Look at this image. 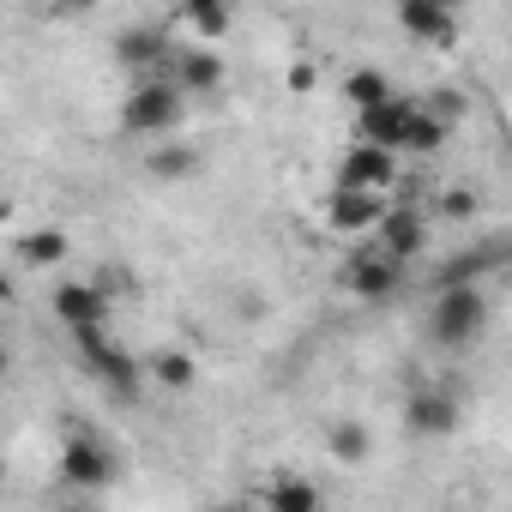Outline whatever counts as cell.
Masks as SVG:
<instances>
[{
  "label": "cell",
  "mask_w": 512,
  "mask_h": 512,
  "mask_svg": "<svg viewBox=\"0 0 512 512\" xmlns=\"http://www.w3.org/2000/svg\"><path fill=\"white\" fill-rule=\"evenodd\" d=\"M488 332V296L482 284H440L434 308H428V338L440 350H470Z\"/></svg>",
  "instance_id": "cell-1"
},
{
  "label": "cell",
  "mask_w": 512,
  "mask_h": 512,
  "mask_svg": "<svg viewBox=\"0 0 512 512\" xmlns=\"http://www.w3.org/2000/svg\"><path fill=\"white\" fill-rule=\"evenodd\" d=\"M181 109H187V91H181L169 73H151V79H139V85L127 91L121 127H127L133 139H163V133L181 127Z\"/></svg>",
  "instance_id": "cell-2"
},
{
  "label": "cell",
  "mask_w": 512,
  "mask_h": 512,
  "mask_svg": "<svg viewBox=\"0 0 512 512\" xmlns=\"http://www.w3.org/2000/svg\"><path fill=\"white\" fill-rule=\"evenodd\" d=\"M73 344H79V356L91 362V374H97L115 398H133V392H139V362H133L127 350H115V344L103 338V326H73Z\"/></svg>",
  "instance_id": "cell-3"
},
{
  "label": "cell",
  "mask_w": 512,
  "mask_h": 512,
  "mask_svg": "<svg viewBox=\"0 0 512 512\" xmlns=\"http://www.w3.org/2000/svg\"><path fill=\"white\" fill-rule=\"evenodd\" d=\"M374 247L386 253V260H398V266H416L422 260V247H428V223L416 217V205H386L380 211V223H374Z\"/></svg>",
  "instance_id": "cell-4"
},
{
  "label": "cell",
  "mask_w": 512,
  "mask_h": 512,
  "mask_svg": "<svg viewBox=\"0 0 512 512\" xmlns=\"http://www.w3.org/2000/svg\"><path fill=\"white\" fill-rule=\"evenodd\" d=\"M344 284H350L362 302H386V296H398V284H404V266H398V260H386L380 247H368V253H350Z\"/></svg>",
  "instance_id": "cell-5"
},
{
  "label": "cell",
  "mask_w": 512,
  "mask_h": 512,
  "mask_svg": "<svg viewBox=\"0 0 512 512\" xmlns=\"http://www.w3.org/2000/svg\"><path fill=\"white\" fill-rule=\"evenodd\" d=\"M398 181V151H386V145H368V139H356L350 151H344V163H338V187H392Z\"/></svg>",
  "instance_id": "cell-6"
},
{
  "label": "cell",
  "mask_w": 512,
  "mask_h": 512,
  "mask_svg": "<svg viewBox=\"0 0 512 512\" xmlns=\"http://www.w3.org/2000/svg\"><path fill=\"white\" fill-rule=\"evenodd\" d=\"M55 320L73 332V326H103L109 320V290L91 284V278H67L55 290Z\"/></svg>",
  "instance_id": "cell-7"
},
{
  "label": "cell",
  "mask_w": 512,
  "mask_h": 512,
  "mask_svg": "<svg viewBox=\"0 0 512 512\" xmlns=\"http://www.w3.org/2000/svg\"><path fill=\"white\" fill-rule=\"evenodd\" d=\"M61 476H67V482H79V488H103V482H115V458H109V446H103V440L73 434V440H67V452H61Z\"/></svg>",
  "instance_id": "cell-8"
},
{
  "label": "cell",
  "mask_w": 512,
  "mask_h": 512,
  "mask_svg": "<svg viewBox=\"0 0 512 512\" xmlns=\"http://www.w3.org/2000/svg\"><path fill=\"white\" fill-rule=\"evenodd\" d=\"M115 61H121L127 73H139V79H151V73H163V67H169V37H163L157 25H139V31H121V37H115Z\"/></svg>",
  "instance_id": "cell-9"
},
{
  "label": "cell",
  "mask_w": 512,
  "mask_h": 512,
  "mask_svg": "<svg viewBox=\"0 0 512 512\" xmlns=\"http://www.w3.org/2000/svg\"><path fill=\"white\" fill-rule=\"evenodd\" d=\"M380 211H386V193H380V187H338V193H332V205H326L332 229H344V235L374 229V223H380Z\"/></svg>",
  "instance_id": "cell-10"
},
{
  "label": "cell",
  "mask_w": 512,
  "mask_h": 512,
  "mask_svg": "<svg viewBox=\"0 0 512 512\" xmlns=\"http://www.w3.org/2000/svg\"><path fill=\"white\" fill-rule=\"evenodd\" d=\"M404 115H410V97H398V91H392V97H380V103L356 109V139L398 151V139H404Z\"/></svg>",
  "instance_id": "cell-11"
},
{
  "label": "cell",
  "mask_w": 512,
  "mask_h": 512,
  "mask_svg": "<svg viewBox=\"0 0 512 512\" xmlns=\"http://www.w3.org/2000/svg\"><path fill=\"white\" fill-rule=\"evenodd\" d=\"M398 25L416 43H440V49L458 37V19H452V7H440V0H398Z\"/></svg>",
  "instance_id": "cell-12"
},
{
  "label": "cell",
  "mask_w": 512,
  "mask_h": 512,
  "mask_svg": "<svg viewBox=\"0 0 512 512\" xmlns=\"http://www.w3.org/2000/svg\"><path fill=\"white\" fill-rule=\"evenodd\" d=\"M458 416H464V410H458L452 392H410V404H404V428H410V434H428V440H434V434H452Z\"/></svg>",
  "instance_id": "cell-13"
},
{
  "label": "cell",
  "mask_w": 512,
  "mask_h": 512,
  "mask_svg": "<svg viewBox=\"0 0 512 512\" xmlns=\"http://www.w3.org/2000/svg\"><path fill=\"white\" fill-rule=\"evenodd\" d=\"M181 91H217L223 85V61L211 49H169V67H163Z\"/></svg>",
  "instance_id": "cell-14"
},
{
  "label": "cell",
  "mask_w": 512,
  "mask_h": 512,
  "mask_svg": "<svg viewBox=\"0 0 512 512\" xmlns=\"http://www.w3.org/2000/svg\"><path fill=\"white\" fill-rule=\"evenodd\" d=\"M452 139V121L446 115H434L428 103H410V115H404V139H398V151H416V157H434L440 145Z\"/></svg>",
  "instance_id": "cell-15"
},
{
  "label": "cell",
  "mask_w": 512,
  "mask_h": 512,
  "mask_svg": "<svg viewBox=\"0 0 512 512\" xmlns=\"http://www.w3.org/2000/svg\"><path fill=\"white\" fill-rule=\"evenodd\" d=\"M67 253H73V241H67L61 229H31V235L19 241V260H25L31 272H49V266H67Z\"/></svg>",
  "instance_id": "cell-16"
},
{
  "label": "cell",
  "mask_w": 512,
  "mask_h": 512,
  "mask_svg": "<svg viewBox=\"0 0 512 512\" xmlns=\"http://www.w3.org/2000/svg\"><path fill=\"white\" fill-rule=\"evenodd\" d=\"M260 500H266L272 512H320V506H326V494H320L314 482H302V476H278Z\"/></svg>",
  "instance_id": "cell-17"
},
{
  "label": "cell",
  "mask_w": 512,
  "mask_h": 512,
  "mask_svg": "<svg viewBox=\"0 0 512 512\" xmlns=\"http://www.w3.org/2000/svg\"><path fill=\"white\" fill-rule=\"evenodd\" d=\"M326 446H332V458H338V464H362V458H368V446H374V434H368V422L338 416V422H332V434H326Z\"/></svg>",
  "instance_id": "cell-18"
},
{
  "label": "cell",
  "mask_w": 512,
  "mask_h": 512,
  "mask_svg": "<svg viewBox=\"0 0 512 512\" xmlns=\"http://www.w3.org/2000/svg\"><path fill=\"white\" fill-rule=\"evenodd\" d=\"M145 169H151V181H187V175L199 169V151L169 139V145H157V151L145 157Z\"/></svg>",
  "instance_id": "cell-19"
},
{
  "label": "cell",
  "mask_w": 512,
  "mask_h": 512,
  "mask_svg": "<svg viewBox=\"0 0 512 512\" xmlns=\"http://www.w3.org/2000/svg\"><path fill=\"white\" fill-rule=\"evenodd\" d=\"M181 7V19L205 37V43H217L223 31H229V0H175Z\"/></svg>",
  "instance_id": "cell-20"
},
{
  "label": "cell",
  "mask_w": 512,
  "mask_h": 512,
  "mask_svg": "<svg viewBox=\"0 0 512 512\" xmlns=\"http://www.w3.org/2000/svg\"><path fill=\"white\" fill-rule=\"evenodd\" d=\"M344 97H350L356 109H368V103H380V97H392V85H386V73H374V67H362V73H350V79H344Z\"/></svg>",
  "instance_id": "cell-21"
},
{
  "label": "cell",
  "mask_w": 512,
  "mask_h": 512,
  "mask_svg": "<svg viewBox=\"0 0 512 512\" xmlns=\"http://www.w3.org/2000/svg\"><path fill=\"white\" fill-rule=\"evenodd\" d=\"M151 374H157L169 392H181V386H193V356H187V350H163V356L151 362Z\"/></svg>",
  "instance_id": "cell-22"
},
{
  "label": "cell",
  "mask_w": 512,
  "mask_h": 512,
  "mask_svg": "<svg viewBox=\"0 0 512 512\" xmlns=\"http://www.w3.org/2000/svg\"><path fill=\"white\" fill-rule=\"evenodd\" d=\"M440 211H446V217H476V193H464V187H452V193L440 199Z\"/></svg>",
  "instance_id": "cell-23"
},
{
  "label": "cell",
  "mask_w": 512,
  "mask_h": 512,
  "mask_svg": "<svg viewBox=\"0 0 512 512\" xmlns=\"http://www.w3.org/2000/svg\"><path fill=\"white\" fill-rule=\"evenodd\" d=\"M290 91H314V67H308V61L290 67Z\"/></svg>",
  "instance_id": "cell-24"
},
{
  "label": "cell",
  "mask_w": 512,
  "mask_h": 512,
  "mask_svg": "<svg viewBox=\"0 0 512 512\" xmlns=\"http://www.w3.org/2000/svg\"><path fill=\"white\" fill-rule=\"evenodd\" d=\"M61 7H67V13H91V7H97V0H61Z\"/></svg>",
  "instance_id": "cell-25"
},
{
  "label": "cell",
  "mask_w": 512,
  "mask_h": 512,
  "mask_svg": "<svg viewBox=\"0 0 512 512\" xmlns=\"http://www.w3.org/2000/svg\"><path fill=\"white\" fill-rule=\"evenodd\" d=\"M0 380H7V350H0Z\"/></svg>",
  "instance_id": "cell-26"
},
{
  "label": "cell",
  "mask_w": 512,
  "mask_h": 512,
  "mask_svg": "<svg viewBox=\"0 0 512 512\" xmlns=\"http://www.w3.org/2000/svg\"><path fill=\"white\" fill-rule=\"evenodd\" d=\"M440 7H452V13H458V7H464V0H440Z\"/></svg>",
  "instance_id": "cell-27"
},
{
  "label": "cell",
  "mask_w": 512,
  "mask_h": 512,
  "mask_svg": "<svg viewBox=\"0 0 512 512\" xmlns=\"http://www.w3.org/2000/svg\"><path fill=\"white\" fill-rule=\"evenodd\" d=\"M0 223H7V205H0Z\"/></svg>",
  "instance_id": "cell-28"
}]
</instances>
